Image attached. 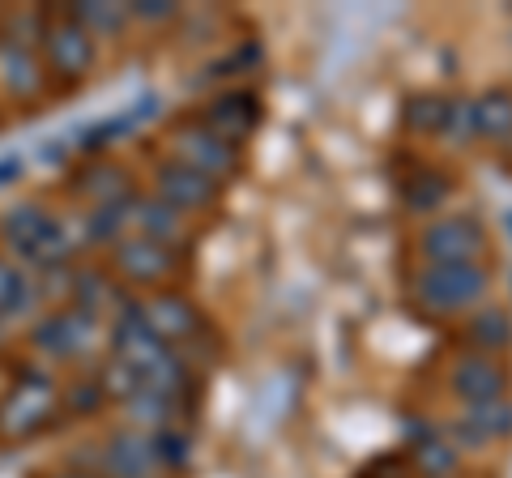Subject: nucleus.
I'll return each mask as SVG.
<instances>
[{"mask_svg":"<svg viewBox=\"0 0 512 478\" xmlns=\"http://www.w3.org/2000/svg\"><path fill=\"white\" fill-rule=\"evenodd\" d=\"M487 291H491V269L483 261L427 265L423 274L410 282V308H419L427 316H453V312L478 308Z\"/></svg>","mask_w":512,"mask_h":478,"instance_id":"obj_1","label":"nucleus"},{"mask_svg":"<svg viewBox=\"0 0 512 478\" xmlns=\"http://www.w3.org/2000/svg\"><path fill=\"white\" fill-rule=\"evenodd\" d=\"M5 239L22 252V257H30L35 265H47V269H56L73 257V239L64 231V222L47 218L39 205H18V210H9L5 214Z\"/></svg>","mask_w":512,"mask_h":478,"instance_id":"obj_2","label":"nucleus"},{"mask_svg":"<svg viewBox=\"0 0 512 478\" xmlns=\"http://www.w3.org/2000/svg\"><path fill=\"white\" fill-rule=\"evenodd\" d=\"M419 252L427 265H466L483 261L487 252V227L474 214H444L427 222L419 235Z\"/></svg>","mask_w":512,"mask_h":478,"instance_id":"obj_3","label":"nucleus"},{"mask_svg":"<svg viewBox=\"0 0 512 478\" xmlns=\"http://www.w3.org/2000/svg\"><path fill=\"white\" fill-rule=\"evenodd\" d=\"M171 146H175V163H184V167H192V171L210 175L214 184L235 180V175L244 171V150L231 146V141H222V137H214L201 120L184 124V129L175 133Z\"/></svg>","mask_w":512,"mask_h":478,"instance_id":"obj_4","label":"nucleus"},{"mask_svg":"<svg viewBox=\"0 0 512 478\" xmlns=\"http://www.w3.org/2000/svg\"><path fill=\"white\" fill-rule=\"evenodd\" d=\"M52 410H56V385L43 372H26L18 380V389L0 406V440L35 436L39 427L52 419Z\"/></svg>","mask_w":512,"mask_h":478,"instance_id":"obj_5","label":"nucleus"},{"mask_svg":"<svg viewBox=\"0 0 512 478\" xmlns=\"http://www.w3.org/2000/svg\"><path fill=\"white\" fill-rule=\"evenodd\" d=\"M448 389H453L466 406L478 402H500L512 389V368L504 359H491V355H474V350H461L448 368Z\"/></svg>","mask_w":512,"mask_h":478,"instance_id":"obj_6","label":"nucleus"},{"mask_svg":"<svg viewBox=\"0 0 512 478\" xmlns=\"http://www.w3.org/2000/svg\"><path fill=\"white\" fill-rule=\"evenodd\" d=\"M265 120V103L256 90H227L218 94V99H210V107H205L201 124L210 129L214 137L231 141V146L244 150V141L256 137V129H261Z\"/></svg>","mask_w":512,"mask_h":478,"instance_id":"obj_7","label":"nucleus"},{"mask_svg":"<svg viewBox=\"0 0 512 478\" xmlns=\"http://www.w3.org/2000/svg\"><path fill=\"white\" fill-rule=\"evenodd\" d=\"M111 350H116L111 359H120L133 372H141V380H146L158 363L171 355V346L150 329V321H146V312L141 308H124L116 329H111Z\"/></svg>","mask_w":512,"mask_h":478,"instance_id":"obj_8","label":"nucleus"},{"mask_svg":"<svg viewBox=\"0 0 512 478\" xmlns=\"http://www.w3.org/2000/svg\"><path fill=\"white\" fill-rule=\"evenodd\" d=\"M184 265V252L163 239H146V235H128L116 244V269L133 282H158L171 278Z\"/></svg>","mask_w":512,"mask_h":478,"instance_id":"obj_9","label":"nucleus"},{"mask_svg":"<svg viewBox=\"0 0 512 478\" xmlns=\"http://www.w3.org/2000/svg\"><path fill=\"white\" fill-rule=\"evenodd\" d=\"M444 436L453 449H478L487 440H508L512 436V402L500 397V402H478V406H466L457 414L453 423H444Z\"/></svg>","mask_w":512,"mask_h":478,"instance_id":"obj_10","label":"nucleus"},{"mask_svg":"<svg viewBox=\"0 0 512 478\" xmlns=\"http://www.w3.org/2000/svg\"><path fill=\"white\" fill-rule=\"evenodd\" d=\"M222 197V184H214L210 175H201V171H192L184 163H163L158 167V201H167L171 210H205V205H214Z\"/></svg>","mask_w":512,"mask_h":478,"instance_id":"obj_11","label":"nucleus"},{"mask_svg":"<svg viewBox=\"0 0 512 478\" xmlns=\"http://www.w3.org/2000/svg\"><path fill=\"white\" fill-rule=\"evenodd\" d=\"M94 342V316L82 308H69V312H56L35 329V346L52 359H77L86 355Z\"/></svg>","mask_w":512,"mask_h":478,"instance_id":"obj_12","label":"nucleus"},{"mask_svg":"<svg viewBox=\"0 0 512 478\" xmlns=\"http://www.w3.org/2000/svg\"><path fill=\"white\" fill-rule=\"evenodd\" d=\"M47 60H52V69L60 77L90 73V65H94V35L82 22H73L69 13H64V18H56L52 26H47Z\"/></svg>","mask_w":512,"mask_h":478,"instance_id":"obj_13","label":"nucleus"},{"mask_svg":"<svg viewBox=\"0 0 512 478\" xmlns=\"http://www.w3.org/2000/svg\"><path fill=\"white\" fill-rule=\"evenodd\" d=\"M141 312H146L150 329H154L163 342H192V338H197V333L205 329L197 304H192V299H184V295H175V291L154 295Z\"/></svg>","mask_w":512,"mask_h":478,"instance_id":"obj_14","label":"nucleus"},{"mask_svg":"<svg viewBox=\"0 0 512 478\" xmlns=\"http://www.w3.org/2000/svg\"><path fill=\"white\" fill-rule=\"evenodd\" d=\"M461 338L474 355H491L500 359L512 350V312L508 308H474L466 329H461Z\"/></svg>","mask_w":512,"mask_h":478,"instance_id":"obj_15","label":"nucleus"},{"mask_svg":"<svg viewBox=\"0 0 512 478\" xmlns=\"http://www.w3.org/2000/svg\"><path fill=\"white\" fill-rule=\"evenodd\" d=\"M154 470H158V457H154L150 436L120 432L107 444V474L111 478H154Z\"/></svg>","mask_w":512,"mask_h":478,"instance_id":"obj_16","label":"nucleus"},{"mask_svg":"<svg viewBox=\"0 0 512 478\" xmlns=\"http://www.w3.org/2000/svg\"><path fill=\"white\" fill-rule=\"evenodd\" d=\"M448 107H453V99L448 94H410V99L402 103V124L406 133L414 137H444V124H448Z\"/></svg>","mask_w":512,"mask_h":478,"instance_id":"obj_17","label":"nucleus"},{"mask_svg":"<svg viewBox=\"0 0 512 478\" xmlns=\"http://www.w3.org/2000/svg\"><path fill=\"white\" fill-rule=\"evenodd\" d=\"M474 133L487 141H512V90H487L483 99H474Z\"/></svg>","mask_w":512,"mask_h":478,"instance_id":"obj_18","label":"nucleus"},{"mask_svg":"<svg viewBox=\"0 0 512 478\" xmlns=\"http://www.w3.org/2000/svg\"><path fill=\"white\" fill-rule=\"evenodd\" d=\"M448 193H453V180H444L436 167H414L410 175H402V197L410 210H419V214L440 210Z\"/></svg>","mask_w":512,"mask_h":478,"instance_id":"obj_19","label":"nucleus"},{"mask_svg":"<svg viewBox=\"0 0 512 478\" xmlns=\"http://www.w3.org/2000/svg\"><path fill=\"white\" fill-rule=\"evenodd\" d=\"M406 457H410V466L423 470L427 478H448V474L457 470V449L440 432H431V427H427V436L410 440V453Z\"/></svg>","mask_w":512,"mask_h":478,"instance_id":"obj_20","label":"nucleus"},{"mask_svg":"<svg viewBox=\"0 0 512 478\" xmlns=\"http://www.w3.org/2000/svg\"><path fill=\"white\" fill-rule=\"evenodd\" d=\"M133 227L146 239H163V244H175L184 231V214L171 210L167 201H137L133 205Z\"/></svg>","mask_w":512,"mask_h":478,"instance_id":"obj_21","label":"nucleus"},{"mask_svg":"<svg viewBox=\"0 0 512 478\" xmlns=\"http://www.w3.org/2000/svg\"><path fill=\"white\" fill-rule=\"evenodd\" d=\"M82 193H86V201L99 205V210H107V205L137 201L133 184H128V175H124L120 167H99V171H90L86 180H82Z\"/></svg>","mask_w":512,"mask_h":478,"instance_id":"obj_22","label":"nucleus"},{"mask_svg":"<svg viewBox=\"0 0 512 478\" xmlns=\"http://www.w3.org/2000/svg\"><path fill=\"white\" fill-rule=\"evenodd\" d=\"M0 77H5V86L18 90V94H35L43 86V73H39L35 60H30L26 47H0Z\"/></svg>","mask_w":512,"mask_h":478,"instance_id":"obj_23","label":"nucleus"},{"mask_svg":"<svg viewBox=\"0 0 512 478\" xmlns=\"http://www.w3.org/2000/svg\"><path fill=\"white\" fill-rule=\"evenodd\" d=\"M154 107H158V99H137L133 107L124 111V116H111V120H103V124H94V129L86 133L82 146H107V141H116V137H124V133H133Z\"/></svg>","mask_w":512,"mask_h":478,"instance_id":"obj_24","label":"nucleus"},{"mask_svg":"<svg viewBox=\"0 0 512 478\" xmlns=\"http://www.w3.org/2000/svg\"><path fill=\"white\" fill-rule=\"evenodd\" d=\"M171 414H175V402H167V397L154 393V389H141L133 402H128V419L137 427H154V432L171 427Z\"/></svg>","mask_w":512,"mask_h":478,"instance_id":"obj_25","label":"nucleus"},{"mask_svg":"<svg viewBox=\"0 0 512 478\" xmlns=\"http://www.w3.org/2000/svg\"><path fill=\"white\" fill-rule=\"evenodd\" d=\"M99 385H103V397H116V402H133V397L146 389V380H141V372L128 368V363L111 359L107 368L99 372Z\"/></svg>","mask_w":512,"mask_h":478,"instance_id":"obj_26","label":"nucleus"},{"mask_svg":"<svg viewBox=\"0 0 512 478\" xmlns=\"http://www.w3.org/2000/svg\"><path fill=\"white\" fill-rule=\"evenodd\" d=\"M26 304H30V286H26V278H22L9 261H0V316L22 312Z\"/></svg>","mask_w":512,"mask_h":478,"instance_id":"obj_27","label":"nucleus"},{"mask_svg":"<svg viewBox=\"0 0 512 478\" xmlns=\"http://www.w3.org/2000/svg\"><path fill=\"white\" fill-rule=\"evenodd\" d=\"M150 444H154L158 466L180 470L184 461H188V436H184V432H171V427H163V432H154V436H150Z\"/></svg>","mask_w":512,"mask_h":478,"instance_id":"obj_28","label":"nucleus"},{"mask_svg":"<svg viewBox=\"0 0 512 478\" xmlns=\"http://www.w3.org/2000/svg\"><path fill=\"white\" fill-rule=\"evenodd\" d=\"M69 18L82 22L94 35V30H120L124 9H116V5H77V9H69Z\"/></svg>","mask_w":512,"mask_h":478,"instance_id":"obj_29","label":"nucleus"},{"mask_svg":"<svg viewBox=\"0 0 512 478\" xmlns=\"http://www.w3.org/2000/svg\"><path fill=\"white\" fill-rule=\"evenodd\" d=\"M444 137H453V141L474 137V107H470V99H453V107H448Z\"/></svg>","mask_w":512,"mask_h":478,"instance_id":"obj_30","label":"nucleus"},{"mask_svg":"<svg viewBox=\"0 0 512 478\" xmlns=\"http://www.w3.org/2000/svg\"><path fill=\"white\" fill-rule=\"evenodd\" d=\"M103 402H107V397H103L99 376H94V380H77L73 393H69V406H73L77 414H94V410H99Z\"/></svg>","mask_w":512,"mask_h":478,"instance_id":"obj_31","label":"nucleus"},{"mask_svg":"<svg viewBox=\"0 0 512 478\" xmlns=\"http://www.w3.org/2000/svg\"><path fill=\"white\" fill-rule=\"evenodd\" d=\"M77 299H82V312H99V304L103 299H111V286H107V278H99V274H86V278H77Z\"/></svg>","mask_w":512,"mask_h":478,"instance_id":"obj_32","label":"nucleus"},{"mask_svg":"<svg viewBox=\"0 0 512 478\" xmlns=\"http://www.w3.org/2000/svg\"><path fill=\"white\" fill-rule=\"evenodd\" d=\"M128 13H133V18H146V22H163V18H171V5H133V9H128Z\"/></svg>","mask_w":512,"mask_h":478,"instance_id":"obj_33","label":"nucleus"},{"mask_svg":"<svg viewBox=\"0 0 512 478\" xmlns=\"http://www.w3.org/2000/svg\"><path fill=\"white\" fill-rule=\"evenodd\" d=\"M22 171V163H18V158H0V184H9L13 180V175H18Z\"/></svg>","mask_w":512,"mask_h":478,"instance_id":"obj_34","label":"nucleus"},{"mask_svg":"<svg viewBox=\"0 0 512 478\" xmlns=\"http://www.w3.org/2000/svg\"><path fill=\"white\" fill-rule=\"evenodd\" d=\"M64 478H90V474H64Z\"/></svg>","mask_w":512,"mask_h":478,"instance_id":"obj_35","label":"nucleus"},{"mask_svg":"<svg viewBox=\"0 0 512 478\" xmlns=\"http://www.w3.org/2000/svg\"><path fill=\"white\" fill-rule=\"evenodd\" d=\"M508 227H512V214H508Z\"/></svg>","mask_w":512,"mask_h":478,"instance_id":"obj_36","label":"nucleus"}]
</instances>
